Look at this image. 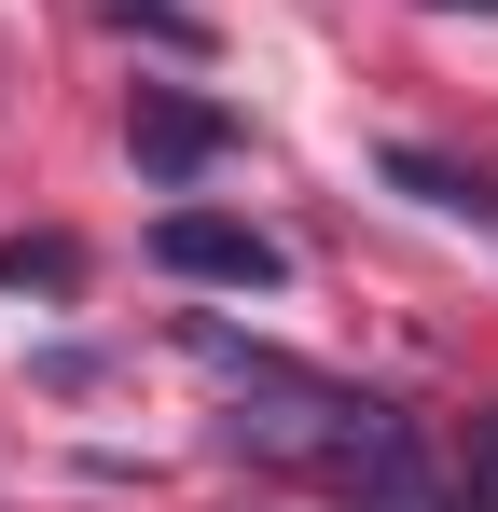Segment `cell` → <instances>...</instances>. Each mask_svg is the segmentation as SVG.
<instances>
[{"label":"cell","instance_id":"cell-1","mask_svg":"<svg viewBox=\"0 0 498 512\" xmlns=\"http://www.w3.org/2000/svg\"><path fill=\"white\" fill-rule=\"evenodd\" d=\"M194 360L236 388V402H263V416H236V443H263V457H305V443H360V429L388 416V402H360L346 374H305L291 346H263V333H222V319H194Z\"/></svg>","mask_w":498,"mask_h":512},{"label":"cell","instance_id":"cell-2","mask_svg":"<svg viewBox=\"0 0 498 512\" xmlns=\"http://www.w3.org/2000/svg\"><path fill=\"white\" fill-rule=\"evenodd\" d=\"M125 153H139L153 194H180V180H208L236 153V111H222V97H180V84H139L125 97Z\"/></svg>","mask_w":498,"mask_h":512},{"label":"cell","instance_id":"cell-3","mask_svg":"<svg viewBox=\"0 0 498 512\" xmlns=\"http://www.w3.org/2000/svg\"><path fill=\"white\" fill-rule=\"evenodd\" d=\"M153 263L194 277V291H277V277H291V250H277L263 222H222V208H166V222H153Z\"/></svg>","mask_w":498,"mask_h":512},{"label":"cell","instance_id":"cell-4","mask_svg":"<svg viewBox=\"0 0 498 512\" xmlns=\"http://www.w3.org/2000/svg\"><path fill=\"white\" fill-rule=\"evenodd\" d=\"M346 512H457V471H443L402 416H374L346 443Z\"/></svg>","mask_w":498,"mask_h":512},{"label":"cell","instance_id":"cell-5","mask_svg":"<svg viewBox=\"0 0 498 512\" xmlns=\"http://www.w3.org/2000/svg\"><path fill=\"white\" fill-rule=\"evenodd\" d=\"M374 167L402 180L415 208H443V222H485V236H498V180H485V167H443V153H415V139H388Z\"/></svg>","mask_w":498,"mask_h":512},{"label":"cell","instance_id":"cell-6","mask_svg":"<svg viewBox=\"0 0 498 512\" xmlns=\"http://www.w3.org/2000/svg\"><path fill=\"white\" fill-rule=\"evenodd\" d=\"M0 291H83V250L70 236H0Z\"/></svg>","mask_w":498,"mask_h":512},{"label":"cell","instance_id":"cell-7","mask_svg":"<svg viewBox=\"0 0 498 512\" xmlns=\"http://www.w3.org/2000/svg\"><path fill=\"white\" fill-rule=\"evenodd\" d=\"M457 512H498V416L471 429V457H457Z\"/></svg>","mask_w":498,"mask_h":512},{"label":"cell","instance_id":"cell-8","mask_svg":"<svg viewBox=\"0 0 498 512\" xmlns=\"http://www.w3.org/2000/svg\"><path fill=\"white\" fill-rule=\"evenodd\" d=\"M111 14H139L153 42H208V28H194V0H111Z\"/></svg>","mask_w":498,"mask_h":512},{"label":"cell","instance_id":"cell-9","mask_svg":"<svg viewBox=\"0 0 498 512\" xmlns=\"http://www.w3.org/2000/svg\"><path fill=\"white\" fill-rule=\"evenodd\" d=\"M429 14H498V0H429Z\"/></svg>","mask_w":498,"mask_h":512}]
</instances>
